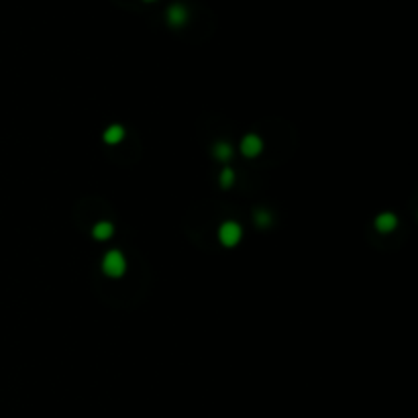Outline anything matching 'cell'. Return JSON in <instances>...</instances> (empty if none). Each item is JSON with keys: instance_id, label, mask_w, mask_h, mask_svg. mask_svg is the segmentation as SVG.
Listing matches in <instances>:
<instances>
[{"instance_id": "4", "label": "cell", "mask_w": 418, "mask_h": 418, "mask_svg": "<svg viewBox=\"0 0 418 418\" xmlns=\"http://www.w3.org/2000/svg\"><path fill=\"white\" fill-rule=\"evenodd\" d=\"M167 18H169V22H171L173 27H179V24L186 22L188 12H186V8H184L181 4H173V6H169V10H167Z\"/></svg>"}, {"instance_id": "10", "label": "cell", "mask_w": 418, "mask_h": 418, "mask_svg": "<svg viewBox=\"0 0 418 418\" xmlns=\"http://www.w3.org/2000/svg\"><path fill=\"white\" fill-rule=\"evenodd\" d=\"M255 220H257L261 226H265V224L271 220V216H269L265 210H257V212H255Z\"/></svg>"}, {"instance_id": "6", "label": "cell", "mask_w": 418, "mask_h": 418, "mask_svg": "<svg viewBox=\"0 0 418 418\" xmlns=\"http://www.w3.org/2000/svg\"><path fill=\"white\" fill-rule=\"evenodd\" d=\"M122 137H124V130H122V126H118V124L108 126V128H106V133H104V141H106V143H110V145L118 143Z\"/></svg>"}, {"instance_id": "7", "label": "cell", "mask_w": 418, "mask_h": 418, "mask_svg": "<svg viewBox=\"0 0 418 418\" xmlns=\"http://www.w3.org/2000/svg\"><path fill=\"white\" fill-rule=\"evenodd\" d=\"M230 155H232V149H230L228 143H216V145H214V157H216V159L226 161Z\"/></svg>"}, {"instance_id": "2", "label": "cell", "mask_w": 418, "mask_h": 418, "mask_svg": "<svg viewBox=\"0 0 418 418\" xmlns=\"http://www.w3.org/2000/svg\"><path fill=\"white\" fill-rule=\"evenodd\" d=\"M218 237H220V243L226 245V247H232L239 243L241 239V226L237 222H224L218 230Z\"/></svg>"}, {"instance_id": "9", "label": "cell", "mask_w": 418, "mask_h": 418, "mask_svg": "<svg viewBox=\"0 0 418 418\" xmlns=\"http://www.w3.org/2000/svg\"><path fill=\"white\" fill-rule=\"evenodd\" d=\"M232 184V171L230 169H222V173H220V186L222 188H228Z\"/></svg>"}, {"instance_id": "5", "label": "cell", "mask_w": 418, "mask_h": 418, "mask_svg": "<svg viewBox=\"0 0 418 418\" xmlns=\"http://www.w3.org/2000/svg\"><path fill=\"white\" fill-rule=\"evenodd\" d=\"M375 226H377L379 232H389L396 226V216L394 214H379L377 220H375Z\"/></svg>"}, {"instance_id": "3", "label": "cell", "mask_w": 418, "mask_h": 418, "mask_svg": "<svg viewBox=\"0 0 418 418\" xmlns=\"http://www.w3.org/2000/svg\"><path fill=\"white\" fill-rule=\"evenodd\" d=\"M261 147H263V143H261V139L255 137V135H247V137L243 139V143H241V151H243L247 157H255V155L261 151Z\"/></svg>"}, {"instance_id": "8", "label": "cell", "mask_w": 418, "mask_h": 418, "mask_svg": "<svg viewBox=\"0 0 418 418\" xmlns=\"http://www.w3.org/2000/svg\"><path fill=\"white\" fill-rule=\"evenodd\" d=\"M110 234H112V224H110V222H98V224L94 226V237H96V239L104 241V239H108Z\"/></svg>"}, {"instance_id": "1", "label": "cell", "mask_w": 418, "mask_h": 418, "mask_svg": "<svg viewBox=\"0 0 418 418\" xmlns=\"http://www.w3.org/2000/svg\"><path fill=\"white\" fill-rule=\"evenodd\" d=\"M124 267H126V265H124V257H122L118 251H108V253L104 255L102 269H104V273H106V275L118 277V275H122Z\"/></svg>"}]
</instances>
